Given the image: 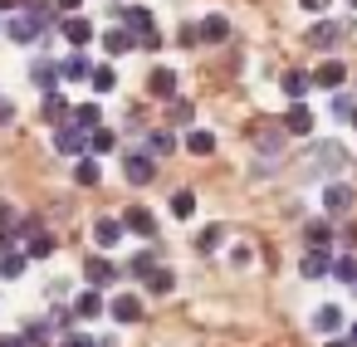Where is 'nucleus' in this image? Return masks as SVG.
I'll return each mask as SVG.
<instances>
[{"label":"nucleus","mask_w":357,"mask_h":347,"mask_svg":"<svg viewBox=\"0 0 357 347\" xmlns=\"http://www.w3.org/2000/svg\"><path fill=\"white\" fill-rule=\"evenodd\" d=\"M313 327H318L323 337H333V332L342 327V308H337V303H323V308L313 313Z\"/></svg>","instance_id":"nucleus-25"},{"label":"nucleus","mask_w":357,"mask_h":347,"mask_svg":"<svg viewBox=\"0 0 357 347\" xmlns=\"http://www.w3.org/2000/svg\"><path fill=\"white\" fill-rule=\"evenodd\" d=\"M352 108H357V103H352V98H347V93H333V118H347V113H352Z\"/></svg>","instance_id":"nucleus-43"},{"label":"nucleus","mask_w":357,"mask_h":347,"mask_svg":"<svg viewBox=\"0 0 357 347\" xmlns=\"http://www.w3.org/2000/svg\"><path fill=\"white\" fill-rule=\"evenodd\" d=\"M30 84H35L40 93H54V88L64 84V79H59V64H54V59H35V64H30Z\"/></svg>","instance_id":"nucleus-9"},{"label":"nucleus","mask_w":357,"mask_h":347,"mask_svg":"<svg viewBox=\"0 0 357 347\" xmlns=\"http://www.w3.org/2000/svg\"><path fill=\"white\" fill-rule=\"evenodd\" d=\"M337 40H342V25H337V20H318V25L308 30V45H313V49H333Z\"/></svg>","instance_id":"nucleus-18"},{"label":"nucleus","mask_w":357,"mask_h":347,"mask_svg":"<svg viewBox=\"0 0 357 347\" xmlns=\"http://www.w3.org/2000/svg\"><path fill=\"white\" fill-rule=\"evenodd\" d=\"M69 123L79 132H93V128H103V108L98 103H79V108H69Z\"/></svg>","instance_id":"nucleus-19"},{"label":"nucleus","mask_w":357,"mask_h":347,"mask_svg":"<svg viewBox=\"0 0 357 347\" xmlns=\"http://www.w3.org/2000/svg\"><path fill=\"white\" fill-rule=\"evenodd\" d=\"M59 35H64L74 49H84V45L93 40V25H89L84 15H64V20H59Z\"/></svg>","instance_id":"nucleus-12"},{"label":"nucleus","mask_w":357,"mask_h":347,"mask_svg":"<svg viewBox=\"0 0 357 347\" xmlns=\"http://www.w3.org/2000/svg\"><path fill=\"white\" fill-rule=\"evenodd\" d=\"M84 279H89V288H108V284H118V279H123V269H118L113 259H103V254H89Z\"/></svg>","instance_id":"nucleus-5"},{"label":"nucleus","mask_w":357,"mask_h":347,"mask_svg":"<svg viewBox=\"0 0 357 347\" xmlns=\"http://www.w3.org/2000/svg\"><path fill=\"white\" fill-rule=\"evenodd\" d=\"M352 293H357V279H352Z\"/></svg>","instance_id":"nucleus-55"},{"label":"nucleus","mask_w":357,"mask_h":347,"mask_svg":"<svg viewBox=\"0 0 357 347\" xmlns=\"http://www.w3.org/2000/svg\"><path fill=\"white\" fill-rule=\"evenodd\" d=\"M25 269H30L25 249H6V254H0V279H20Z\"/></svg>","instance_id":"nucleus-28"},{"label":"nucleus","mask_w":357,"mask_h":347,"mask_svg":"<svg viewBox=\"0 0 357 347\" xmlns=\"http://www.w3.org/2000/svg\"><path fill=\"white\" fill-rule=\"evenodd\" d=\"M303 240H308V249H333V225L328 220H308L303 225Z\"/></svg>","instance_id":"nucleus-24"},{"label":"nucleus","mask_w":357,"mask_h":347,"mask_svg":"<svg viewBox=\"0 0 357 347\" xmlns=\"http://www.w3.org/2000/svg\"><path fill=\"white\" fill-rule=\"evenodd\" d=\"M298 6H303V10H308V15H323V10H328V6H333V0H298Z\"/></svg>","instance_id":"nucleus-45"},{"label":"nucleus","mask_w":357,"mask_h":347,"mask_svg":"<svg viewBox=\"0 0 357 347\" xmlns=\"http://www.w3.org/2000/svg\"><path fill=\"white\" fill-rule=\"evenodd\" d=\"M74 181H79V186H98V181H103V167H98L93 157H79V167H74Z\"/></svg>","instance_id":"nucleus-33"},{"label":"nucleus","mask_w":357,"mask_h":347,"mask_svg":"<svg viewBox=\"0 0 357 347\" xmlns=\"http://www.w3.org/2000/svg\"><path fill=\"white\" fill-rule=\"evenodd\" d=\"M328 274L342 279V284H352V279H357V254H337V259L328 264Z\"/></svg>","instance_id":"nucleus-37"},{"label":"nucleus","mask_w":357,"mask_h":347,"mask_svg":"<svg viewBox=\"0 0 357 347\" xmlns=\"http://www.w3.org/2000/svg\"><path fill=\"white\" fill-rule=\"evenodd\" d=\"M15 118V103H6V98H0V123H10Z\"/></svg>","instance_id":"nucleus-48"},{"label":"nucleus","mask_w":357,"mask_h":347,"mask_svg":"<svg viewBox=\"0 0 357 347\" xmlns=\"http://www.w3.org/2000/svg\"><path fill=\"white\" fill-rule=\"evenodd\" d=\"M103 49L118 59V54H132V49H137V40H132V35L118 25V30H103Z\"/></svg>","instance_id":"nucleus-23"},{"label":"nucleus","mask_w":357,"mask_h":347,"mask_svg":"<svg viewBox=\"0 0 357 347\" xmlns=\"http://www.w3.org/2000/svg\"><path fill=\"white\" fill-rule=\"evenodd\" d=\"M50 332H54V327H50V318H45V323H30V327H25L20 337H25L30 347H45V342H50Z\"/></svg>","instance_id":"nucleus-41"},{"label":"nucleus","mask_w":357,"mask_h":347,"mask_svg":"<svg viewBox=\"0 0 357 347\" xmlns=\"http://www.w3.org/2000/svg\"><path fill=\"white\" fill-rule=\"evenodd\" d=\"M186 152H191V157H211V152H215V132L191 128V132H186Z\"/></svg>","instance_id":"nucleus-27"},{"label":"nucleus","mask_w":357,"mask_h":347,"mask_svg":"<svg viewBox=\"0 0 357 347\" xmlns=\"http://www.w3.org/2000/svg\"><path fill=\"white\" fill-rule=\"evenodd\" d=\"M0 30H6L15 45H35V40L45 35V30H40V20H35V15H25V10H15V15H10L6 25H0Z\"/></svg>","instance_id":"nucleus-6"},{"label":"nucleus","mask_w":357,"mask_h":347,"mask_svg":"<svg viewBox=\"0 0 357 347\" xmlns=\"http://www.w3.org/2000/svg\"><path fill=\"white\" fill-rule=\"evenodd\" d=\"M347 123H352V128H357V108H352V113H347Z\"/></svg>","instance_id":"nucleus-53"},{"label":"nucleus","mask_w":357,"mask_h":347,"mask_svg":"<svg viewBox=\"0 0 357 347\" xmlns=\"http://www.w3.org/2000/svg\"><path fill=\"white\" fill-rule=\"evenodd\" d=\"M308 88H313V84H308V74H298V69H289V74H284V98H289V103H298Z\"/></svg>","instance_id":"nucleus-32"},{"label":"nucleus","mask_w":357,"mask_h":347,"mask_svg":"<svg viewBox=\"0 0 357 347\" xmlns=\"http://www.w3.org/2000/svg\"><path fill=\"white\" fill-rule=\"evenodd\" d=\"M118 20H123V30L137 40V49H162V35H157L147 6H118Z\"/></svg>","instance_id":"nucleus-1"},{"label":"nucleus","mask_w":357,"mask_h":347,"mask_svg":"<svg viewBox=\"0 0 357 347\" xmlns=\"http://www.w3.org/2000/svg\"><path fill=\"white\" fill-rule=\"evenodd\" d=\"M172 215H176V220L196 215V196H191V191H176V196H172Z\"/></svg>","instance_id":"nucleus-39"},{"label":"nucleus","mask_w":357,"mask_h":347,"mask_svg":"<svg viewBox=\"0 0 357 347\" xmlns=\"http://www.w3.org/2000/svg\"><path fill=\"white\" fill-rule=\"evenodd\" d=\"M347 342H352V347H357V323H352V327H347Z\"/></svg>","instance_id":"nucleus-52"},{"label":"nucleus","mask_w":357,"mask_h":347,"mask_svg":"<svg viewBox=\"0 0 357 347\" xmlns=\"http://www.w3.org/2000/svg\"><path fill=\"white\" fill-rule=\"evenodd\" d=\"M250 259H255V249H250V245H235V249H230V264H240V269H245Z\"/></svg>","instance_id":"nucleus-44"},{"label":"nucleus","mask_w":357,"mask_h":347,"mask_svg":"<svg viewBox=\"0 0 357 347\" xmlns=\"http://www.w3.org/2000/svg\"><path fill=\"white\" fill-rule=\"evenodd\" d=\"M142 284H147V288H152V293H172V288H176V274H172V269H162V264H157V269H152V274H147V279H142Z\"/></svg>","instance_id":"nucleus-36"},{"label":"nucleus","mask_w":357,"mask_h":347,"mask_svg":"<svg viewBox=\"0 0 357 347\" xmlns=\"http://www.w3.org/2000/svg\"><path fill=\"white\" fill-rule=\"evenodd\" d=\"M0 347H30V342H25L20 332H10V337H0Z\"/></svg>","instance_id":"nucleus-47"},{"label":"nucleus","mask_w":357,"mask_h":347,"mask_svg":"<svg viewBox=\"0 0 357 347\" xmlns=\"http://www.w3.org/2000/svg\"><path fill=\"white\" fill-rule=\"evenodd\" d=\"M20 10V0H0V15H15Z\"/></svg>","instance_id":"nucleus-50"},{"label":"nucleus","mask_w":357,"mask_h":347,"mask_svg":"<svg viewBox=\"0 0 357 347\" xmlns=\"http://www.w3.org/2000/svg\"><path fill=\"white\" fill-rule=\"evenodd\" d=\"M103 313H113L118 323H137V318H142V298H137V293H113Z\"/></svg>","instance_id":"nucleus-11"},{"label":"nucleus","mask_w":357,"mask_h":347,"mask_svg":"<svg viewBox=\"0 0 357 347\" xmlns=\"http://www.w3.org/2000/svg\"><path fill=\"white\" fill-rule=\"evenodd\" d=\"M323 210H328V215H347V210H352V186L328 181V186H323Z\"/></svg>","instance_id":"nucleus-10"},{"label":"nucleus","mask_w":357,"mask_h":347,"mask_svg":"<svg viewBox=\"0 0 357 347\" xmlns=\"http://www.w3.org/2000/svg\"><path fill=\"white\" fill-rule=\"evenodd\" d=\"M220 240H225V230H220V225H206V230L196 235V249H206V254H211V249H220Z\"/></svg>","instance_id":"nucleus-40"},{"label":"nucleus","mask_w":357,"mask_h":347,"mask_svg":"<svg viewBox=\"0 0 357 347\" xmlns=\"http://www.w3.org/2000/svg\"><path fill=\"white\" fill-rule=\"evenodd\" d=\"M79 6L84 0H54V10H64V15H79Z\"/></svg>","instance_id":"nucleus-46"},{"label":"nucleus","mask_w":357,"mask_h":347,"mask_svg":"<svg viewBox=\"0 0 357 347\" xmlns=\"http://www.w3.org/2000/svg\"><path fill=\"white\" fill-rule=\"evenodd\" d=\"M347 6H352V10H357V0H347Z\"/></svg>","instance_id":"nucleus-54"},{"label":"nucleus","mask_w":357,"mask_h":347,"mask_svg":"<svg viewBox=\"0 0 357 347\" xmlns=\"http://www.w3.org/2000/svg\"><path fill=\"white\" fill-rule=\"evenodd\" d=\"M123 176H128V186H147V181L157 176V157H147V152H128V157H123Z\"/></svg>","instance_id":"nucleus-4"},{"label":"nucleus","mask_w":357,"mask_h":347,"mask_svg":"<svg viewBox=\"0 0 357 347\" xmlns=\"http://www.w3.org/2000/svg\"><path fill=\"white\" fill-rule=\"evenodd\" d=\"M323 347H352V342H347V337H328Z\"/></svg>","instance_id":"nucleus-51"},{"label":"nucleus","mask_w":357,"mask_h":347,"mask_svg":"<svg viewBox=\"0 0 357 347\" xmlns=\"http://www.w3.org/2000/svg\"><path fill=\"white\" fill-rule=\"evenodd\" d=\"M284 132H289V137H308V132H313V113H308L303 103H289V113H284Z\"/></svg>","instance_id":"nucleus-15"},{"label":"nucleus","mask_w":357,"mask_h":347,"mask_svg":"<svg viewBox=\"0 0 357 347\" xmlns=\"http://www.w3.org/2000/svg\"><path fill=\"white\" fill-rule=\"evenodd\" d=\"M123 235H128V230H123V220H113V215L93 220V245H98V249H113V245H118Z\"/></svg>","instance_id":"nucleus-16"},{"label":"nucleus","mask_w":357,"mask_h":347,"mask_svg":"<svg viewBox=\"0 0 357 347\" xmlns=\"http://www.w3.org/2000/svg\"><path fill=\"white\" fill-rule=\"evenodd\" d=\"M118 6H123V0H118Z\"/></svg>","instance_id":"nucleus-56"},{"label":"nucleus","mask_w":357,"mask_h":347,"mask_svg":"<svg viewBox=\"0 0 357 347\" xmlns=\"http://www.w3.org/2000/svg\"><path fill=\"white\" fill-rule=\"evenodd\" d=\"M6 249H15V235H10V230H0V254H6Z\"/></svg>","instance_id":"nucleus-49"},{"label":"nucleus","mask_w":357,"mask_h":347,"mask_svg":"<svg viewBox=\"0 0 357 347\" xmlns=\"http://www.w3.org/2000/svg\"><path fill=\"white\" fill-rule=\"evenodd\" d=\"M54 254V235L50 230H30L25 235V259H50Z\"/></svg>","instance_id":"nucleus-22"},{"label":"nucleus","mask_w":357,"mask_h":347,"mask_svg":"<svg viewBox=\"0 0 357 347\" xmlns=\"http://www.w3.org/2000/svg\"><path fill=\"white\" fill-rule=\"evenodd\" d=\"M123 230H128V235L152 240V235H157V215H152L147 206H128V210H123Z\"/></svg>","instance_id":"nucleus-8"},{"label":"nucleus","mask_w":357,"mask_h":347,"mask_svg":"<svg viewBox=\"0 0 357 347\" xmlns=\"http://www.w3.org/2000/svg\"><path fill=\"white\" fill-rule=\"evenodd\" d=\"M342 162H347V152H342L337 142H318L313 157H308V171H313V176H323V171L333 176V171H342Z\"/></svg>","instance_id":"nucleus-2"},{"label":"nucleus","mask_w":357,"mask_h":347,"mask_svg":"<svg viewBox=\"0 0 357 347\" xmlns=\"http://www.w3.org/2000/svg\"><path fill=\"white\" fill-rule=\"evenodd\" d=\"M89 84H93V93H113V88H118L113 64H93V69H89Z\"/></svg>","instance_id":"nucleus-29"},{"label":"nucleus","mask_w":357,"mask_h":347,"mask_svg":"<svg viewBox=\"0 0 357 347\" xmlns=\"http://www.w3.org/2000/svg\"><path fill=\"white\" fill-rule=\"evenodd\" d=\"M176 147V132L172 128H157V132H147V157H167Z\"/></svg>","instance_id":"nucleus-31"},{"label":"nucleus","mask_w":357,"mask_h":347,"mask_svg":"<svg viewBox=\"0 0 357 347\" xmlns=\"http://www.w3.org/2000/svg\"><path fill=\"white\" fill-rule=\"evenodd\" d=\"M113 147H118V137H113L108 128H93V132H89V157H103V152H113Z\"/></svg>","instance_id":"nucleus-35"},{"label":"nucleus","mask_w":357,"mask_h":347,"mask_svg":"<svg viewBox=\"0 0 357 347\" xmlns=\"http://www.w3.org/2000/svg\"><path fill=\"white\" fill-rule=\"evenodd\" d=\"M50 327L69 332V327H74V308H54V313H50Z\"/></svg>","instance_id":"nucleus-42"},{"label":"nucleus","mask_w":357,"mask_h":347,"mask_svg":"<svg viewBox=\"0 0 357 347\" xmlns=\"http://www.w3.org/2000/svg\"><path fill=\"white\" fill-rule=\"evenodd\" d=\"M108 308V298H103V288H84L79 298H74V318H98Z\"/></svg>","instance_id":"nucleus-20"},{"label":"nucleus","mask_w":357,"mask_h":347,"mask_svg":"<svg viewBox=\"0 0 357 347\" xmlns=\"http://www.w3.org/2000/svg\"><path fill=\"white\" fill-rule=\"evenodd\" d=\"M54 152L59 157H84L89 152V132H79L74 123H59L54 128Z\"/></svg>","instance_id":"nucleus-3"},{"label":"nucleus","mask_w":357,"mask_h":347,"mask_svg":"<svg viewBox=\"0 0 357 347\" xmlns=\"http://www.w3.org/2000/svg\"><path fill=\"white\" fill-rule=\"evenodd\" d=\"M152 269H157V254H152V249H142V254H132V259H128V269H123V274H128V279H147Z\"/></svg>","instance_id":"nucleus-34"},{"label":"nucleus","mask_w":357,"mask_h":347,"mask_svg":"<svg viewBox=\"0 0 357 347\" xmlns=\"http://www.w3.org/2000/svg\"><path fill=\"white\" fill-rule=\"evenodd\" d=\"M69 108H74V103H69V98H64L59 88H54V93H45V103H40V113H45V123H50V128L69 123Z\"/></svg>","instance_id":"nucleus-14"},{"label":"nucleus","mask_w":357,"mask_h":347,"mask_svg":"<svg viewBox=\"0 0 357 347\" xmlns=\"http://www.w3.org/2000/svg\"><path fill=\"white\" fill-rule=\"evenodd\" d=\"M89 69H93V64H89V54H84V49H74L69 59H59V79H69V84L89 79Z\"/></svg>","instance_id":"nucleus-21"},{"label":"nucleus","mask_w":357,"mask_h":347,"mask_svg":"<svg viewBox=\"0 0 357 347\" xmlns=\"http://www.w3.org/2000/svg\"><path fill=\"white\" fill-rule=\"evenodd\" d=\"M147 88H152V98H176V74L172 69H152Z\"/></svg>","instance_id":"nucleus-26"},{"label":"nucleus","mask_w":357,"mask_h":347,"mask_svg":"<svg viewBox=\"0 0 357 347\" xmlns=\"http://www.w3.org/2000/svg\"><path fill=\"white\" fill-rule=\"evenodd\" d=\"M191 118H196V108L186 98H167V123L172 128H191Z\"/></svg>","instance_id":"nucleus-30"},{"label":"nucleus","mask_w":357,"mask_h":347,"mask_svg":"<svg viewBox=\"0 0 357 347\" xmlns=\"http://www.w3.org/2000/svg\"><path fill=\"white\" fill-rule=\"evenodd\" d=\"M196 40H206V45H225V40H230V20H225V15H206V20L196 25Z\"/></svg>","instance_id":"nucleus-13"},{"label":"nucleus","mask_w":357,"mask_h":347,"mask_svg":"<svg viewBox=\"0 0 357 347\" xmlns=\"http://www.w3.org/2000/svg\"><path fill=\"white\" fill-rule=\"evenodd\" d=\"M342 79H347V64H342V59H323V64L308 74V84H313V88H328V93H337Z\"/></svg>","instance_id":"nucleus-7"},{"label":"nucleus","mask_w":357,"mask_h":347,"mask_svg":"<svg viewBox=\"0 0 357 347\" xmlns=\"http://www.w3.org/2000/svg\"><path fill=\"white\" fill-rule=\"evenodd\" d=\"M328 264H333V249H308L298 259V274L303 279H328Z\"/></svg>","instance_id":"nucleus-17"},{"label":"nucleus","mask_w":357,"mask_h":347,"mask_svg":"<svg viewBox=\"0 0 357 347\" xmlns=\"http://www.w3.org/2000/svg\"><path fill=\"white\" fill-rule=\"evenodd\" d=\"M59 347H108V337H93V332H74V327H69V332L59 337Z\"/></svg>","instance_id":"nucleus-38"}]
</instances>
